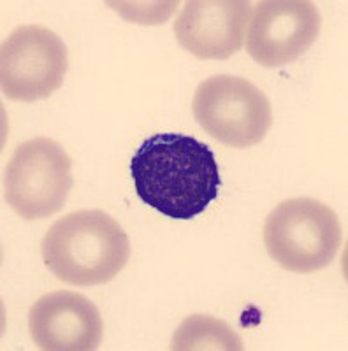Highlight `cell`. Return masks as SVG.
Masks as SVG:
<instances>
[{
    "instance_id": "6da1fadb",
    "label": "cell",
    "mask_w": 348,
    "mask_h": 351,
    "mask_svg": "<svg viewBox=\"0 0 348 351\" xmlns=\"http://www.w3.org/2000/svg\"><path fill=\"white\" fill-rule=\"evenodd\" d=\"M139 199L172 219H192L218 197L220 172L208 144L185 134H156L130 162Z\"/></svg>"
},
{
    "instance_id": "7a4b0ae2",
    "label": "cell",
    "mask_w": 348,
    "mask_h": 351,
    "mask_svg": "<svg viewBox=\"0 0 348 351\" xmlns=\"http://www.w3.org/2000/svg\"><path fill=\"white\" fill-rule=\"evenodd\" d=\"M40 253L46 267L72 287L111 281L130 258V241L115 218L100 209H83L56 219Z\"/></svg>"
},
{
    "instance_id": "3957f363",
    "label": "cell",
    "mask_w": 348,
    "mask_h": 351,
    "mask_svg": "<svg viewBox=\"0 0 348 351\" xmlns=\"http://www.w3.org/2000/svg\"><path fill=\"white\" fill-rule=\"evenodd\" d=\"M264 244L269 256L287 271H321L341 246L340 218L321 200H285L266 218Z\"/></svg>"
},
{
    "instance_id": "277c9868",
    "label": "cell",
    "mask_w": 348,
    "mask_h": 351,
    "mask_svg": "<svg viewBox=\"0 0 348 351\" xmlns=\"http://www.w3.org/2000/svg\"><path fill=\"white\" fill-rule=\"evenodd\" d=\"M71 169V156L58 143L48 137L25 141L5 169V202L25 219L56 215L74 184Z\"/></svg>"
},
{
    "instance_id": "5b68a950",
    "label": "cell",
    "mask_w": 348,
    "mask_h": 351,
    "mask_svg": "<svg viewBox=\"0 0 348 351\" xmlns=\"http://www.w3.org/2000/svg\"><path fill=\"white\" fill-rule=\"evenodd\" d=\"M192 111L209 136L232 148L259 144L272 123L264 92L244 77L229 74L208 77L197 86Z\"/></svg>"
},
{
    "instance_id": "8992f818",
    "label": "cell",
    "mask_w": 348,
    "mask_h": 351,
    "mask_svg": "<svg viewBox=\"0 0 348 351\" xmlns=\"http://www.w3.org/2000/svg\"><path fill=\"white\" fill-rule=\"evenodd\" d=\"M67 69V46L43 25L18 27L2 44L0 81L9 100L48 99L62 88Z\"/></svg>"
},
{
    "instance_id": "52a82bcc",
    "label": "cell",
    "mask_w": 348,
    "mask_h": 351,
    "mask_svg": "<svg viewBox=\"0 0 348 351\" xmlns=\"http://www.w3.org/2000/svg\"><path fill=\"white\" fill-rule=\"evenodd\" d=\"M318 8L308 0H264L253 9L246 51L262 67L292 64L321 34Z\"/></svg>"
},
{
    "instance_id": "ba28073f",
    "label": "cell",
    "mask_w": 348,
    "mask_h": 351,
    "mask_svg": "<svg viewBox=\"0 0 348 351\" xmlns=\"http://www.w3.org/2000/svg\"><path fill=\"white\" fill-rule=\"evenodd\" d=\"M250 14L248 0H190L174 21V34L200 60H227L243 48Z\"/></svg>"
},
{
    "instance_id": "9c48e42d",
    "label": "cell",
    "mask_w": 348,
    "mask_h": 351,
    "mask_svg": "<svg viewBox=\"0 0 348 351\" xmlns=\"http://www.w3.org/2000/svg\"><path fill=\"white\" fill-rule=\"evenodd\" d=\"M32 341L45 351H93L102 343L104 324L95 304L69 290L43 295L28 313Z\"/></svg>"
},
{
    "instance_id": "30bf717a",
    "label": "cell",
    "mask_w": 348,
    "mask_h": 351,
    "mask_svg": "<svg viewBox=\"0 0 348 351\" xmlns=\"http://www.w3.org/2000/svg\"><path fill=\"white\" fill-rule=\"evenodd\" d=\"M172 351H241L244 350L240 335L224 319L208 315H192L185 318L171 341Z\"/></svg>"
}]
</instances>
